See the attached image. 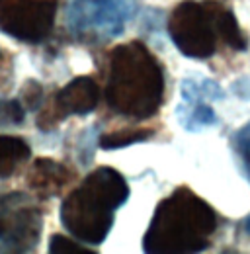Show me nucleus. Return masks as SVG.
I'll use <instances>...</instances> for the list:
<instances>
[{"instance_id":"1","label":"nucleus","mask_w":250,"mask_h":254,"mask_svg":"<svg viewBox=\"0 0 250 254\" xmlns=\"http://www.w3.org/2000/svg\"><path fill=\"white\" fill-rule=\"evenodd\" d=\"M164 96V70L143 41L118 45L108 64L106 102L125 118L155 116Z\"/></svg>"},{"instance_id":"2","label":"nucleus","mask_w":250,"mask_h":254,"mask_svg":"<svg viewBox=\"0 0 250 254\" xmlns=\"http://www.w3.org/2000/svg\"><path fill=\"white\" fill-rule=\"evenodd\" d=\"M217 231L213 207L188 188H178L155 209L143 239L149 254H191L209 247Z\"/></svg>"},{"instance_id":"3","label":"nucleus","mask_w":250,"mask_h":254,"mask_svg":"<svg viewBox=\"0 0 250 254\" xmlns=\"http://www.w3.org/2000/svg\"><path fill=\"white\" fill-rule=\"evenodd\" d=\"M127 197L129 186L124 176L112 166H100L62 199L61 223L80 243L102 245Z\"/></svg>"},{"instance_id":"4","label":"nucleus","mask_w":250,"mask_h":254,"mask_svg":"<svg viewBox=\"0 0 250 254\" xmlns=\"http://www.w3.org/2000/svg\"><path fill=\"white\" fill-rule=\"evenodd\" d=\"M168 33L176 49L189 59H209L219 41L235 51H245L249 41L231 8L217 0H186L168 20Z\"/></svg>"},{"instance_id":"5","label":"nucleus","mask_w":250,"mask_h":254,"mask_svg":"<svg viewBox=\"0 0 250 254\" xmlns=\"http://www.w3.org/2000/svg\"><path fill=\"white\" fill-rule=\"evenodd\" d=\"M135 0H70L66 28L76 39L100 43L120 37L135 16Z\"/></svg>"},{"instance_id":"6","label":"nucleus","mask_w":250,"mask_h":254,"mask_svg":"<svg viewBox=\"0 0 250 254\" xmlns=\"http://www.w3.org/2000/svg\"><path fill=\"white\" fill-rule=\"evenodd\" d=\"M39 207L22 191L0 195V253H30L41 239Z\"/></svg>"},{"instance_id":"7","label":"nucleus","mask_w":250,"mask_h":254,"mask_svg":"<svg viewBox=\"0 0 250 254\" xmlns=\"http://www.w3.org/2000/svg\"><path fill=\"white\" fill-rule=\"evenodd\" d=\"M57 0H0V32L26 43L49 37Z\"/></svg>"},{"instance_id":"8","label":"nucleus","mask_w":250,"mask_h":254,"mask_svg":"<svg viewBox=\"0 0 250 254\" xmlns=\"http://www.w3.org/2000/svg\"><path fill=\"white\" fill-rule=\"evenodd\" d=\"M98 102L100 86L96 80L90 76H76L53 96L49 106L41 110L37 116V127L49 131L68 116H88L98 108Z\"/></svg>"},{"instance_id":"9","label":"nucleus","mask_w":250,"mask_h":254,"mask_svg":"<svg viewBox=\"0 0 250 254\" xmlns=\"http://www.w3.org/2000/svg\"><path fill=\"white\" fill-rule=\"evenodd\" d=\"M223 90L213 80H184L182 82V102L178 106V122L188 131H199L203 127L215 126L217 116L207 102L223 98Z\"/></svg>"},{"instance_id":"10","label":"nucleus","mask_w":250,"mask_h":254,"mask_svg":"<svg viewBox=\"0 0 250 254\" xmlns=\"http://www.w3.org/2000/svg\"><path fill=\"white\" fill-rule=\"evenodd\" d=\"M72 178L74 172L68 166L53 159H37L28 172V186L37 197L47 199L61 193Z\"/></svg>"},{"instance_id":"11","label":"nucleus","mask_w":250,"mask_h":254,"mask_svg":"<svg viewBox=\"0 0 250 254\" xmlns=\"http://www.w3.org/2000/svg\"><path fill=\"white\" fill-rule=\"evenodd\" d=\"M30 159V145L12 135H0V178H8Z\"/></svg>"},{"instance_id":"12","label":"nucleus","mask_w":250,"mask_h":254,"mask_svg":"<svg viewBox=\"0 0 250 254\" xmlns=\"http://www.w3.org/2000/svg\"><path fill=\"white\" fill-rule=\"evenodd\" d=\"M153 129H125V131H116L100 137V147L114 151V149H124L133 143H141L153 137Z\"/></svg>"},{"instance_id":"13","label":"nucleus","mask_w":250,"mask_h":254,"mask_svg":"<svg viewBox=\"0 0 250 254\" xmlns=\"http://www.w3.org/2000/svg\"><path fill=\"white\" fill-rule=\"evenodd\" d=\"M26 118L24 104L18 100H0V127L20 126Z\"/></svg>"},{"instance_id":"14","label":"nucleus","mask_w":250,"mask_h":254,"mask_svg":"<svg viewBox=\"0 0 250 254\" xmlns=\"http://www.w3.org/2000/svg\"><path fill=\"white\" fill-rule=\"evenodd\" d=\"M49 253H57V254H94L92 249L88 247H82L80 243L68 239V237H62V235H53L51 237V243H49Z\"/></svg>"},{"instance_id":"15","label":"nucleus","mask_w":250,"mask_h":254,"mask_svg":"<svg viewBox=\"0 0 250 254\" xmlns=\"http://www.w3.org/2000/svg\"><path fill=\"white\" fill-rule=\"evenodd\" d=\"M235 149L243 160V168L250 180V122L235 133Z\"/></svg>"},{"instance_id":"16","label":"nucleus","mask_w":250,"mask_h":254,"mask_svg":"<svg viewBox=\"0 0 250 254\" xmlns=\"http://www.w3.org/2000/svg\"><path fill=\"white\" fill-rule=\"evenodd\" d=\"M26 86H28V88H24V92H22V102L31 106V108L39 106V102H41V92H43V90H41V84L30 80Z\"/></svg>"},{"instance_id":"17","label":"nucleus","mask_w":250,"mask_h":254,"mask_svg":"<svg viewBox=\"0 0 250 254\" xmlns=\"http://www.w3.org/2000/svg\"><path fill=\"white\" fill-rule=\"evenodd\" d=\"M241 227H243V231H245L247 235H250V215L247 217V219H245V221L241 223Z\"/></svg>"}]
</instances>
